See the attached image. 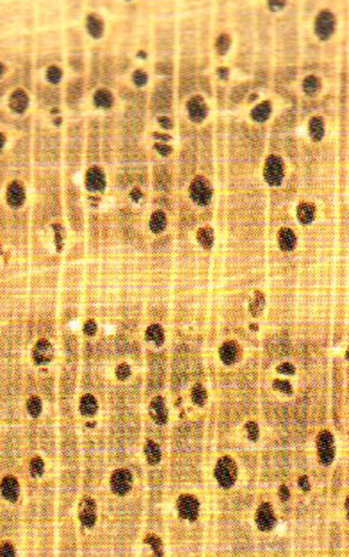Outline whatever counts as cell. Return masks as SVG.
<instances>
[{
    "label": "cell",
    "instance_id": "obj_16",
    "mask_svg": "<svg viewBox=\"0 0 349 557\" xmlns=\"http://www.w3.org/2000/svg\"><path fill=\"white\" fill-rule=\"evenodd\" d=\"M201 243L204 244V245L207 244V246H211V244H213V233L208 231L207 236H204V232L202 230V232H201Z\"/></svg>",
    "mask_w": 349,
    "mask_h": 557
},
{
    "label": "cell",
    "instance_id": "obj_18",
    "mask_svg": "<svg viewBox=\"0 0 349 557\" xmlns=\"http://www.w3.org/2000/svg\"><path fill=\"white\" fill-rule=\"evenodd\" d=\"M348 359H349V354H348Z\"/></svg>",
    "mask_w": 349,
    "mask_h": 557
},
{
    "label": "cell",
    "instance_id": "obj_11",
    "mask_svg": "<svg viewBox=\"0 0 349 557\" xmlns=\"http://www.w3.org/2000/svg\"><path fill=\"white\" fill-rule=\"evenodd\" d=\"M94 104L97 105L98 107H101V108H109V107H111V106L113 105V97H112L111 92H108L106 90L98 91L94 95Z\"/></svg>",
    "mask_w": 349,
    "mask_h": 557
},
{
    "label": "cell",
    "instance_id": "obj_3",
    "mask_svg": "<svg viewBox=\"0 0 349 557\" xmlns=\"http://www.w3.org/2000/svg\"><path fill=\"white\" fill-rule=\"evenodd\" d=\"M277 243L282 251L290 252L296 247V244H297V236H296L294 230H291L290 228H282L280 231H278Z\"/></svg>",
    "mask_w": 349,
    "mask_h": 557
},
{
    "label": "cell",
    "instance_id": "obj_2",
    "mask_svg": "<svg viewBox=\"0 0 349 557\" xmlns=\"http://www.w3.org/2000/svg\"><path fill=\"white\" fill-rule=\"evenodd\" d=\"M336 16L330 10H322L316 17L315 31L320 40L327 41L332 36L336 29Z\"/></svg>",
    "mask_w": 349,
    "mask_h": 557
},
{
    "label": "cell",
    "instance_id": "obj_5",
    "mask_svg": "<svg viewBox=\"0 0 349 557\" xmlns=\"http://www.w3.org/2000/svg\"><path fill=\"white\" fill-rule=\"evenodd\" d=\"M297 218L302 224H310L316 217V207L310 202H302L297 207Z\"/></svg>",
    "mask_w": 349,
    "mask_h": 557
},
{
    "label": "cell",
    "instance_id": "obj_8",
    "mask_svg": "<svg viewBox=\"0 0 349 557\" xmlns=\"http://www.w3.org/2000/svg\"><path fill=\"white\" fill-rule=\"evenodd\" d=\"M271 114V105L268 101H264L254 107L252 111V119L256 122H264L269 119Z\"/></svg>",
    "mask_w": 349,
    "mask_h": 557
},
{
    "label": "cell",
    "instance_id": "obj_1",
    "mask_svg": "<svg viewBox=\"0 0 349 557\" xmlns=\"http://www.w3.org/2000/svg\"><path fill=\"white\" fill-rule=\"evenodd\" d=\"M264 180L270 186H280L284 178V162L278 155L268 156L263 170Z\"/></svg>",
    "mask_w": 349,
    "mask_h": 557
},
{
    "label": "cell",
    "instance_id": "obj_9",
    "mask_svg": "<svg viewBox=\"0 0 349 557\" xmlns=\"http://www.w3.org/2000/svg\"><path fill=\"white\" fill-rule=\"evenodd\" d=\"M320 87H322V83H320V80L316 76H308L303 80V91H304L306 95H310V97L317 94V92L320 90Z\"/></svg>",
    "mask_w": 349,
    "mask_h": 557
},
{
    "label": "cell",
    "instance_id": "obj_13",
    "mask_svg": "<svg viewBox=\"0 0 349 557\" xmlns=\"http://www.w3.org/2000/svg\"><path fill=\"white\" fill-rule=\"evenodd\" d=\"M230 48V36L227 34H222L217 40V50L220 54L224 55Z\"/></svg>",
    "mask_w": 349,
    "mask_h": 557
},
{
    "label": "cell",
    "instance_id": "obj_4",
    "mask_svg": "<svg viewBox=\"0 0 349 557\" xmlns=\"http://www.w3.org/2000/svg\"><path fill=\"white\" fill-rule=\"evenodd\" d=\"M189 118L193 119L195 122H201L207 115V107L203 99L201 97H195L189 101L188 104Z\"/></svg>",
    "mask_w": 349,
    "mask_h": 557
},
{
    "label": "cell",
    "instance_id": "obj_10",
    "mask_svg": "<svg viewBox=\"0 0 349 557\" xmlns=\"http://www.w3.org/2000/svg\"><path fill=\"white\" fill-rule=\"evenodd\" d=\"M87 27H88V33H90L92 36H94V38L100 37L102 35V31H104V26H102L101 20L99 19L98 16H95L94 14L88 15Z\"/></svg>",
    "mask_w": 349,
    "mask_h": 557
},
{
    "label": "cell",
    "instance_id": "obj_7",
    "mask_svg": "<svg viewBox=\"0 0 349 557\" xmlns=\"http://www.w3.org/2000/svg\"><path fill=\"white\" fill-rule=\"evenodd\" d=\"M193 189H194L193 196L195 197L197 201H200L201 203H206V202L210 200L211 190L210 188L208 187V184H206L204 180L201 179V188H200V180H196V182L194 183Z\"/></svg>",
    "mask_w": 349,
    "mask_h": 557
},
{
    "label": "cell",
    "instance_id": "obj_14",
    "mask_svg": "<svg viewBox=\"0 0 349 557\" xmlns=\"http://www.w3.org/2000/svg\"><path fill=\"white\" fill-rule=\"evenodd\" d=\"M47 78H48V80L50 81V83L57 84L62 78L61 70H59L58 67H56V66L49 67L48 71H47Z\"/></svg>",
    "mask_w": 349,
    "mask_h": 557
},
{
    "label": "cell",
    "instance_id": "obj_15",
    "mask_svg": "<svg viewBox=\"0 0 349 557\" xmlns=\"http://www.w3.org/2000/svg\"><path fill=\"white\" fill-rule=\"evenodd\" d=\"M146 80H147L146 73L142 72V71H137V72L133 73V81H135L137 86H143V85L146 83Z\"/></svg>",
    "mask_w": 349,
    "mask_h": 557
},
{
    "label": "cell",
    "instance_id": "obj_17",
    "mask_svg": "<svg viewBox=\"0 0 349 557\" xmlns=\"http://www.w3.org/2000/svg\"><path fill=\"white\" fill-rule=\"evenodd\" d=\"M269 6H270V9L271 10H278L281 9L282 7L285 6V2H282V1H271L269 2Z\"/></svg>",
    "mask_w": 349,
    "mask_h": 557
},
{
    "label": "cell",
    "instance_id": "obj_6",
    "mask_svg": "<svg viewBox=\"0 0 349 557\" xmlns=\"http://www.w3.org/2000/svg\"><path fill=\"white\" fill-rule=\"evenodd\" d=\"M309 134L310 137L312 138V141L319 142L323 140L324 135H325V126H324V121L320 116H313L310 120Z\"/></svg>",
    "mask_w": 349,
    "mask_h": 557
},
{
    "label": "cell",
    "instance_id": "obj_12",
    "mask_svg": "<svg viewBox=\"0 0 349 557\" xmlns=\"http://www.w3.org/2000/svg\"><path fill=\"white\" fill-rule=\"evenodd\" d=\"M15 101H16V104L12 105L10 107H12L14 111H16L17 113H22L23 109H26L27 105H28L27 95L24 94L22 91L14 92L12 98H10V102H15Z\"/></svg>",
    "mask_w": 349,
    "mask_h": 557
}]
</instances>
